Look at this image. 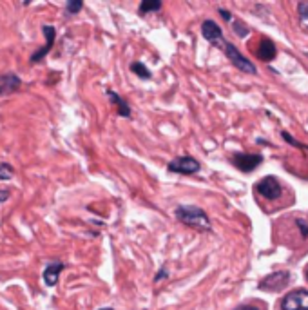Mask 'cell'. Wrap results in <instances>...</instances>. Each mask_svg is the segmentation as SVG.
<instances>
[{
	"instance_id": "e0dca14e",
	"label": "cell",
	"mask_w": 308,
	"mask_h": 310,
	"mask_svg": "<svg viewBox=\"0 0 308 310\" xmlns=\"http://www.w3.org/2000/svg\"><path fill=\"white\" fill-rule=\"evenodd\" d=\"M13 172H15V169H13L9 163H2V165H0V181L11 180V178H13Z\"/></svg>"
},
{
	"instance_id": "603a6c76",
	"label": "cell",
	"mask_w": 308,
	"mask_h": 310,
	"mask_svg": "<svg viewBox=\"0 0 308 310\" xmlns=\"http://www.w3.org/2000/svg\"><path fill=\"white\" fill-rule=\"evenodd\" d=\"M9 198V190H0V203H4Z\"/></svg>"
},
{
	"instance_id": "d4e9b609",
	"label": "cell",
	"mask_w": 308,
	"mask_h": 310,
	"mask_svg": "<svg viewBox=\"0 0 308 310\" xmlns=\"http://www.w3.org/2000/svg\"><path fill=\"white\" fill-rule=\"evenodd\" d=\"M305 278H307V281H308V269L305 270Z\"/></svg>"
},
{
	"instance_id": "2e32d148",
	"label": "cell",
	"mask_w": 308,
	"mask_h": 310,
	"mask_svg": "<svg viewBox=\"0 0 308 310\" xmlns=\"http://www.w3.org/2000/svg\"><path fill=\"white\" fill-rule=\"evenodd\" d=\"M161 9V2L159 0H144L140 4V13H151V11Z\"/></svg>"
},
{
	"instance_id": "9c48e42d",
	"label": "cell",
	"mask_w": 308,
	"mask_h": 310,
	"mask_svg": "<svg viewBox=\"0 0 308 310\" xmlns=\"http://www.w3.org/2000/svg\"><path fill=\"white\" fill-rule=\"evenodd\" d=\"M201 35H203L205 40H209L210 44L225 47V42L227 40H223V33H221L219 25L214 20H205L203 24H201Z\"/></svg>"
},
{
	"instance_id": "52a82bcc",
	"label": "cell",
	"mask_w": 308,
	"mask_h": 310,
	"mask_svg": "<svg viewBox=\"0 0 308 310\" xmlns=\"http://www.w3.org/2000/svg\"><path fill=\"white\" fill-rule=\"evenodd\" d=\"M279 307L281 310H308V290H292L281 300Z\"/></svg>"
},
{
	"instance_id": "8fae6325",
	"label": "cell",
	"mask_w": 308,
	"mask_h": 310,
	"mask_svg": "<svg viewBox=\"0 0 308 310\" xmlns=\"http://www.w3.org/2000/svg\"><path fill=\"white\" fill-rule=\"evenodd\" d=\"M254 53L258 55L259 60L272 62L274 58H276V55H278V47H276V44H274L270 38H259V44H258V47L254 49Z\"/></svg>"
},
{
	"instance_id": "6da1fadb",
	"label": "cell",
	"mask_w": 308,
	"mask_h": 310,
	"mask_svg": "<svg viewBox=\"0 0 308 310\" xmlns=\"http://www.w3.org/2000/svg\"><path fill=\"white\" fill-rule=\"evenodd\" d=\"M254 196H256L259 209L263 210L265 214H274V212H278L281 209H287L296 200L292 189H289L276 176L261 178L254 185Z\"/></svg>"
},
{
	"instance_id": "8992f818",
	"label": "cell",
	"mask_w": 308,
	"mask_h": 310,
	"mask_svg": "<svg viewBox=\"0 0 308 310\" xmlns=\"http://www.w3.org/2000/svg\"><path fill=\"white\" fill-rule=\"evenodd\" d=\"M234 167H238L241 172H252L263 163V156L261 155H249V153H234L230 156Z\"/></svg>"
},
{
	"instance_id": "9a60e30c",
	"label": "cell",
	"mask_w": 308,
	"mask_h": 310,
	"mask_svg": "<svg viewBox=\"0 0 308 310\" xmlns=\"http://www.w3.org/2000/svg\"><path fill=\"white\" fill-rule=\"evenodd\" d=\"M131 71H133L136 76L144 78V80H149L151 76H153V75H151V71L147 69V67H145L142 62H133V64H131Z\"/></svg>"
},
{
	"instance_id": "ffe728a7",
	"label": "cell",
	"mask_w": 308,
	"mask_h": 310,
	"mask_svg": "<svg viewBox=\"0 0 308 310\" xmlns=\"http://www.w3.org/2000/svg\"><path fill=\"white\" fill-rule=\"evenodd\" d=\"M298 11L299 15H301V18H308V2H301V4L298 5Z\"/></svg>"
},
{
	"instance_id": "7c38bea8",
	"label": "cell",
	"mask_w": 308,
	"mask_h": 310,
	"mask_svg": "<svg viewBox=\"0 0 308 310\" xmlns=\"http://www.w3.org/2000/svg\"><path fill=\"white\" fill-rule=\"evenodd\" d=\"M22 85V80L15 73H5V75L0 76V96L2 95H9V93H16Z\"/></svg>"
},
{
	"instance_id": "ac0fdd59",
	"label": "cell",
	"mask_w": 308,
	"mask_h": 310,
	"mask_svg": "<svg viewBox=\"0 0 308 310\" xmlns=\"http://www.w3.org/2000/svg\"><path fill=\"white\" fill-rule=\"evenodd\" d=\"M82 7H84V4H82L80 0H71V2H67V13H69V15H76Z\"/></svg>"
},
{
	"instance_id": "44dd1931",
	"label": "cell",
	"mask_w": 308,
	"mask_h": 310,
	"mask_svg": "<svg viewBox=\"0 0 308 310\" xmlns=\"http://www.w3.org/2000/svg\"><path fill=\"white\" fill-rule=\"evenodd\" d=\"M219 15L223 16V20L232 22V15H230V13H229V11H227V9H219Z\"/></svg>"
},
{
	"instance_id": "5b68a950",
	"label": "cell",
	"mask_w": 308,
	"mask_h": 310,
	"mask_svg": "<svg viewBox=\"0 0 308 310\" xmlns=\"http://www.w3.org/2000/svg\"><path fill=\"white\" fill-rule=\"evenodd\" d=\"M225 53H227V56H229V60L234 64V67H238L239 71H243V73H249V75H256L258 73V69H256V65L252 64V62L249 60V58H245L241 53L238 51V47L234 44H230V42H225Z\"/></svg>"
},
{
	"instance_id": "d6986e66",
	"label": "cell",
	"mask_w": 308,
	"mask_h": 310,
	"mask_svg": "<svg viewBox=\"0 0 308 310\" xmlns=\"http://www.w3.org/2000/svg\"><path fill=\"white\" fill-rule=\"evenodd\" d=\"M232 25H234V31L238 33V36L245 38V36L249 35V29H247V27H245V25L241 24V22H239V20H234V22H232Z\"/></svg>"
},
{
	"instance_id": "277c9868",
	"label": "cell",
	"mask_w": 308,
	"mask_h": 310,
	"mask_svg": "<svg viewBox=\"0 0 308 310\" xmlns=\"http://www.w3.org/2000/svg\"><path fill=\"white\" fill-rule=\"evenodd\" d=\"M201 165L198 160H194L192 156H178L174 160L169 161L167 170L169 172H176V174H196L199 172Z\"/></svg>"
},
{
	"instance_id": "cb8c5ba5",
	"label": "cell",
	"mask_w": 308,
	"mask_h": 310,
	"mask_svg": "<svg viewBox=\"0 0 308 310\" xmlns=\"http://www.w3.org/2000/svg\"><path fill=\"white\" fill-rule=\"evenodd\" d=\"M163 278H167V270H159V272H158V276H156V280H154V281H156V283H158V281L159 280H163Z\"/></svg>"
},
{
	"instance_id": "ba28073f",
	"label": "cell",
	"mask_w": 308,
	"mask_h": 310,
	"mask_svg": "<svg viewBox=\"0 0 308 310\" xmlns=\"http://www.w3.org/2000/svg\"><path fill=\"white\" fill-rule=\"evenodd\" d=\"M289 283H290V272L289 270H281V272L269 274L265 280L259 281V289L269 290V292H276V290L289 287Z\"/></svg>"
},
{
	"instance_id": "3957f363",
	"label": "cell",
	"mask_w": 308,
	"mask_h": 310,
	"mask_svg": "<svg viewBox=\"0 0 308 310\" xmlns=\"http://www.w3.org/2000/svg\"><path fill=\"white\" fill-rule=\"evenodd\" d=\"M174 216H176V220L181 221L183 225L192 227V229H198V230L212 229L207 212L196 205H178L174 209Z\"/></svg>"
},
{
	"instance_id": "7402d4cb",
	"label": "cell",
	"mask_w": 308,
	"mask_h": 310,
	"mask_svg": "<svg viewBox=\"0 0 308 310\" xmlns=\"http://www.w3.org/2000/svg\"><path fill=\"white\" fill-rule=\"evenodd\" d=\"M234 310H261V309H258V307H254V305H239Z\"/></svg>"
},
{
	"instance_id": "7a4b0ae2",
	"label": "cell",
	"mask_w": 308,
	"mask_h": 310,
	"mask_svg": "<svg viewBox=\"0 0 308 310\" xmlns=\"http://www.w3.org/2000/svg\"><path fill=\"white\" fill-rule=\"evenodd\" d=\"M274 241L289 249L308 250V220L303 216H283L274 223Z\"/></svg>"
},
{
	"instance_id": "4fadbf2b",
	"label": "cell",
	"mask_w": 308,
	"mask_h": 310,
	"mask_svg": "<svg viewBox=\"0 0 308 310\" xmlns=\"http://www.w3.org/2000/svg\"><path fill=\"white\" fill-rule=\"evenodd\" d=\"M64 263L62 261H53V263H49V265L45 267L44 270V283L47 287H55L56 283H58V276L60 272L64 270Z\"/></svg>"
},
{
	"instance_id": "5bb4252c",
	"label": "cell",
	"mask_w": 308,
	"mask_h": 310,
	"mask_svg": "<svg viewBox=\"0 0 308 310\" xmlns=\"http://www.w3.org/2000/svg\"><path fill=\"white\" fill-rule=\"evenodd\" d=\"M107 96H109L111 100H113L116 105H118V116L129 118V116H131V107L127 105V102H125L120 95H116L115 91H107Z\"/></svg>"
},
{
	"instance_id": "484cf974",
	"label": "cell",
	"mask_w": 308,
	"mask_h": 310,
	"mask_svg": "<svg viewBox=\"0 0 308 310\" xmlns=\"http://www.w3.org/2000/svg\"><path fill=\"white\" fill-rule=\"evenodd\" d=\"M100 310H115V309H111V307H107V309H100Z\"/></svg>"
},
{
	"instance_id": "30bf717a",
	"label": "cell",
	"mask_w": 308,
	"mask_h": 310,
	"mask_svg": "<svg viewBox=\"0 0 308 310\" xmlns=\"http://www.w3.org/2000/svg\"><path fill=\"white\" fill-rule=\"evenodd\" d=\"M42 31H44V36H45V45L40 51H36V53L31 55V64H36V62L42 60V58H44V56L51 51L53 44H55V36H56L55 27H53V25H44Z\"/></svg>"
}]
</instances>
